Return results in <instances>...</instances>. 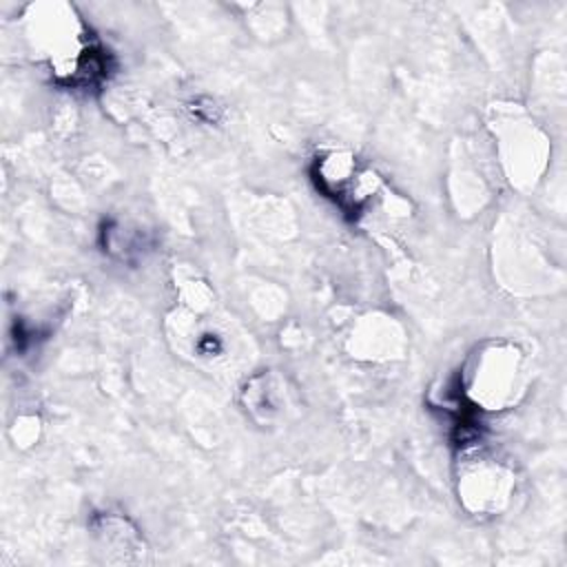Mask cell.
<instances>
[{
	"mask_svg": "<svg viewBox=\"0 0 567 567\" xmlns=\"http://www.w3.org/2000/svg\"><path fill=\"white\" fill-rule=\"evenodd\" d=\"M102 241H104V250L111 257L126 264H131L137 257H144V252L151 250V239L142 228L126 226L120 221H109L104 226Z\"/></svg>",
	"mask_w": 567,
	"mask_h": 567,
	"instance_id": "cell-2",
	"label": "cell"
},
{
	"mask_svg": "<svg viewBox=\"0 0 567 567\" xmlns=\"http://www.w3.org/2000/svg\"><path fill=\"white\" fill-rule=\"evenodd\" d=\"M317 188L330 199H334L343 210L354 213L372 195L377 179L361 171L357 157L346 151H328L315 162Z\"/></svg>",
	"mask_w": 567,
	"mask_h": 567,
	"instance_id": "cell-1",
	"label": "cell"
}]
</instances>
